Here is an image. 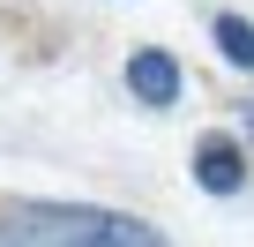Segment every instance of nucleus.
<instances>
[{
    "label": "nucleus",
    "mask_w": 254,
    "mask_h": 247,
    "mask_svg": "<svg viewBox=\"0 0 254 247\" xmlns=\"http://www.w3.org/2000/svg\"><path fill=\"white\" fill-rule=\"evenodd\" d=\"M0 247H172V240L135 210L23 195V202H0Z\"/></svg>",
    "instance_id": "obj_1"
},
{
    "label": "nucleus",
    "mask_w": 254,
    "mask_h": 247,
    "mask_svg": "<svg viewBox=\"0 0 254 247\" xmlns=\"http://www.w3.org/2000/svg\"><path fill=\"white\" fill-rule=\"evenodd\" d=\"M209 38H217L224 68H254V23H247V15H217V23H209Z\"/></svg>",
    "instance_id": "obj_4"
},
{
    "label": "nucleus",
    "mask_w": 254,
    "mask_h": 247,
    "mask_svg": "<svg viewBox=\"0 0 254 247\" xmlns=\"http://www.w3.org/2000/svg\"><path fill=\"white\" fill-rule=\"evenodd\" d=\"M120 82H127V97H135L142 112H165V105H180V90H187V68H180L165 45H142V53H127Z\"/></svg>",
    "instance_id": "obj_2"
},
{
    "label": "nucleus",
    "mask_w": 254,
    "mask_h": 247,
    "mask_svg": "<svg viewBox=\"0 0 254 247\" xmlns=\"http://www.w3.org/2000/svg\"><path fill=\"white\" fill-rule=\"evenodd\" d=\"M247 143H254V105H247Z\"/></svg>",
    "instance_id": "obj_5"
},
{
    "label": "nucleus",
    "mask_w": 254,
    "mask_h": 247,
    "mask_svg": "<svg viewBox=\"0 0 254 247\" xmlns=\"http://www.w3.org/2000/svg\"><path fill=\"white\" fill-rule=\"evenodd\" d=\"M194 187H202V195H217V202L247 195V143H239V135H224V128H209V135L194 143Z\"/></svg>",
    "instance_id": "obj_3"
}]
</instances>
